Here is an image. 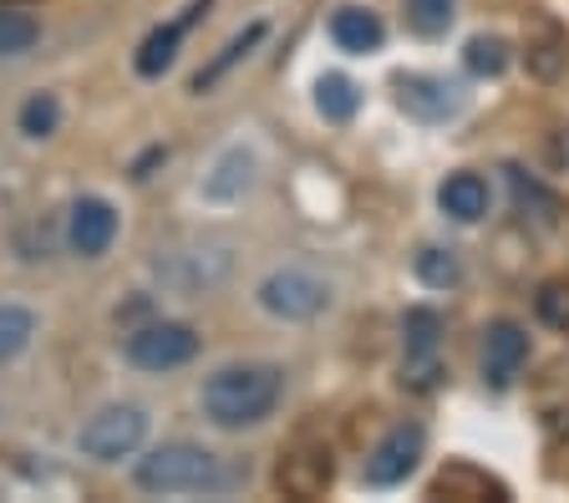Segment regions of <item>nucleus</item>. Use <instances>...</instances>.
<instances>
[{"mask_svg":"<svg viewBox=\"0 0 569 503\" xmlns=\"http://www.w3.org/2000/svg\"><path fill=\"white\" fill-rule=\"evenodd\" d=\"M284 392V376L274 366H224L203 382V418L213 427H254L274 412Z\"/></svg>","mask_w":569,"mask_h":503,"instance_id":"1","label":"nucleus"},{"mask_svg":"<svg viewBox=\"0 0 569 503\" xmlns=\"http://www.w3.org/2000/svg\"><path fill=\"white\" fill-rule=\"evenodd\" d=\"M219 483V457L193 443H163L138 463L142 493H203Z\"/></svg>","mask_w":569,"mask_h":503,"instance_id":"2","label":"nucleus"},{"mask_svg":"<svg viewBox=\"0 0 569 503\" xmlns=\"http://www.w3.org/2000/svg\"><path fill=\"white\" fill-rule=\"evenodd\" d=\"M142 437H148V418L142 408H102L82 432H77V447L97 463H118V457L138 453Z\"/></svg>","mask_w":569,"mask_h":503,"instance_id":"3","label":"nucleus"},{"mask_svg":"<svg viewBox=\"0 0 569 503\" xmlns=\"http://www.w3.org/2000/svg\"><path fill=\"white\" fill-rule=\"evenodd\" d=\"M260 305L274 321H310L331 305V285L316 280L310 270H274L260 285Z\"/></svg>","mask_w":569,"mask_h":503,"instance_id":"4","label":"nucleus"},{"mask_svg":"<svg viewBox=\"0 0 569 503\" xmlns=\"http://www.w3.org/2000/svg\"><path fill=\"white\" fill-rule=\"evenodd\" d=\"M193 356H199V335L178 321H153L128 335V361L142 372H173V366H189Z\"/></svg>","mask_w":569,"mask_h":503,"instance_id":"5","label":"nucleus"},{"mask_svg":"<svg viewBox=\"0 0 569 503\" xmlns=\"http://www.w3.org/2000/svg\"><path fill=\"white\" fill-rule=\"evenodd\" d=\"M422 447H427V432L417 427V422H402V427H391L387 437H381V447L371 453V463H367V483H377V489H391V483H402L407 473L422 463Z\"/></svg>","mask_w":569,"mask_h":503,"instance_id":"6","label":"nucleus"},{"mask_svg":"<svg viewBox=\"0 0 569 503\" xmlns=\"http://www.w3.org/2000/svg\"><path fill=\"white\" fill-rule=\"evenodd\" d=\"M112 240H118V214H112V204L107 199H77L71 204V219H67V244L82 260H97V254L112 250Z\"/></svg>","mask_w":569,"mask_h":503,"instance_id":"7","label":"nucleus"},{"mask_svg":"<svg viewBox=\"0 0 569 503\" xmlns=\"http://www.w3.org/2000/svg\"><path fill=\"white\" fill-rule=\"evenodd\" d=\"M523 356H529V335H523L513 321H493L483 331V376H488V386H509L513 376H519Z\"/></svg>","mask_w":569,"mask_h":503,"instance_id":"8","label":"nucleus"},{"mask_svg":"<svg viewBox=\"0 0 569 503\" xmlns=\"http://www.w3.org/2000/svg\"><path fill=\"white\" fill-rule=\"evenodd\" d=\"M397 102L422 122H442L462 108L458 87L442 82V77H397Z\"/></svg>","mask_w":569,"mask_h":503,"instance_id":"9","label":"nucleus"},{"mask_svg":"<svg viewBox=\"0 0 569 503\" xmlns=\"http://www.w3.org/2000/svg\"><path fill=\"white\" fill-rule=\"evenodd\" d=\"M402 335H407V372H412L417 386H427L438 376V335H442V321L432 311H407L402 321Z\"/></svg>","mask_w":569,"mask_h":503,"instance_id":"10","label":"nucleus"},{"mask_svg":"<svg viewBox=\"0 0 569 503\" xmlns=\"http://www.w3.org/2000/svg\"><path fill=\"white\" fill-rule=\"evenodd\" d=\"M209 6V0H193L189 11L178 16V21H168V26H158L153 37L138 47V72L142 77H163L168 67H173V57H178V41H183V31H189L193 21H199V11Z\"/></svg>","mask_w":569,"mask_h":503,"instance_id":"11","label":"nucleus"},{"mask_svg":"<svg viewBox=\"0 0 569 503\" xmlns=\"http://www.w3.org/2000/svg\"><path fill=\"white\" fill-rule=\"evenodd\" d=\"M331 37L341 51L367 57V51H377L381 41H387V26H381L371 11H361V6H341V11L331 16Z\"/></svg>","mask_w":569,"mask_h":503,"instance_id":"12","label":"nucleus"},{"mask_svg":"<svg viewBox=\"0 0 569 503\" xmlns=\"http://www.w3.org/2000/svg\"><path fill=\"white\" fill-rule=\"evenodd\" d=\"M438 204H442V214L448 219L473 224V219L488 214V183L478 179V173H452V179L438 189Z\"/></svg>","mask_w":569,"mask_h":503,"instance_id":"13","label":"nucleus"},{"mask_svg":"<svg viewBox=\"0 0 569 503\" xmlns=\"http://www.w3.org/2000/svg\"><path fill=\"white\" fill-rule=\"evenodd\" d=\"M356 108H361V92H356L351 77L326 72V77L316 82V112H320L326 122H351Z\"/></svg>","mask_w":569,"mask_h":503,"instance_id":"14","label":"nucleus"},{"mask_svg":"<svg viewBox=\"0 0 569 503\" xmlns=\"http://www.w3.org/2000/svg\"><path fill=\"white\" fill-rule=\"evenodd\" d=\"M280 483L296 493V499H316V493H326V483H331V457L296 453L290 463L280 467Z\"/></svg>","mask_w":569,"mask_h":503,"instance_id":"15","label":"nucleus"},{"mask_svg":"<svg viewBox=\"0 0 569 503\" xmlns=\"http://www.w3.org/2000/svg\"><path fill=\"white\" fill-rule=\"evenodd\" d=\"M36 335V315L26 305H0V366L16 361Z\"/></svg>","mask_w":569,"mask_h":503,"instance_id":"16","label":"nucleus"},{"mask_svg":"<svg viewBox=\"0 0 569 503\" xmlns=\"http://www.w3.org/2000/svg\"><path fill=\"white\" fill-rule=\"evenodd\" d=\"M260 37H264V26H260V21H254V26H244V31H239V37L229 41V47L219 51V57H213L199 77H193V92H209V87H219V77H224L239 57H249V47H254V41H260Z\"/></svg>","mask_w":569,"mask_h":503,"instance_id":"17","label":"nucleus"},{"mask_svg":"<svg viewBox=\"0 0 569 503\" xmlns=\"http://www.w3.org/2000/svg\"><path fill=\"white\" fill-rule=\"evenodd\" d=\"M249 168H254L249 163V153H239V148L234 153H224L219 158V168H213V179L203 183V193H209V199H239V193L249 189Z\"/></svg>","mask_w":569,"mask_h":503,"instance_id":"18","label":"nucleus"},{"mask_svg":"<svg viewBox=\"0 0 569 503\" xmlns=\"http://www.w3.org/2000/svg\"><path fill=\"white\" fill-rule=\"evenodd\" d=\"M462 61H468V72H473V77H498L503 67H509V41L473 37V41H468V51H462Z\"/></svg>","mask_w":569,"mask_h":503,"instance_id":"19","label":"nucleus"},{"mask_svg":"<svg viewBox=\"0 0 569 503\" xmlns=\"http://www.w3.org/2000/svg\"><path fill=\"white\" fill-rule=\"evenodd\" d=\"M36 37H41V31H36L31 16L0 6V57H21V51H31Z\"/></svg>","mask_w":569,"mask_h":503,"instance_id":"20","label":"nucleus"},{"mask_svg":"<svg viewBox=\"0 0 569 503\" xmlns=\"http://www.w3.org/2000/svg\"><path fill=\"white\" fill-rule=\"evenodd\" d=\"M407 26L417 37H442L452 26V0H407Z\"/></svg>","mask_w":569,"mask_h":503,"instance_id":"21","label":"nucleus"},{"mask_svg":"<svg viewBox=\"0 0 569 503\" xmlns=\"http://www.w3.org/2000/svg\"><path fill=\"white\" fill-rule=\"evenodd\" d=\"M417 280H422V285H438V290L458 285V280H462L458 254H452V250H422V254H417Z\"/></svg>","mask_w":569,"mask_h":503,"instance_id":"22","label":"nucleus"},{"mask_svg":"<svg viewBox=\"0 0 569 503\" xmlns=\"http://www.w3.org/2000/svg\"><path fill=\"white\" fill-rule=\"evenodd\" d=\"M57 122H61V108H57V97L51 92H36L31 102L21 108V132L26 138H51Z\"/></svg>","mask_w":569,"mask_h":503,"instance_id":"23","label":"nucleus"}]
</instances>
